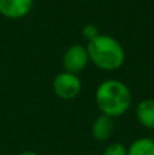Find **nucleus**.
Returning a JSON list of instances; mask_svg holds the SVG:
<instances>
[{
  "label": "nucleus",
  "instance_id": "f257e3e1",
  "mask_svg": "<svg viewBox=\"0 0 154 155\" xmlns=\"http://www.w3.org/2000/svg\"><path fill=\"white\" fill-rule=\"evenodd\" d=\"M95 105L101 114L112 118L120 117L130 110L132 105V94L126 83L117 79L101 82L95 88Z\"/></svg>",
  "mask_w": 154,
  "mask_h": 155
},
{
  "label": "nucleus",
  "instance_id": "f03ea898",
  "mask_svg": "<svg viewBox=\"0 0 154 155\" xmlns=\"http://www.w3.org/2000/svg\"><path fill=\"white\" fill-rule=\"evenodd\" d=\"M89 59L97 68L113 72L123 67L126 61V51L115 37L100 34L86 45Z\"/></svg>",
  "mask_w": 154,
  "mask_h": 155
},
{
  "label": "nucleus",
  "instance_id": "7ed1b4c3",
  "mask_svg": "<svg viewBox=\"0 0 154 155\" xmlns=\"http://www.w3.org/2000/svg\"><path fill=\"white\" fill-rule=\"evenodd\" d=\"M52 90L57 98L63 101H72L81 94L82 82L76 74L63 71L53 78Z\"/></svg>",
  "mask_w": 154,
  "mask_h": 155
},
{
  "label": "nucleus",
  "instance_id": "20e7f679",
  "mask_svg": "<svg viewBox=\"0 0 154 155\" xmlns=\"http://www.w3.org/2000/svg\"><path fill=\"white\" fill-rule=\"evenodd\" d=\"M62 63H63L64 71L78 75L90 63L87 48L83 45H79V44L71 45L70 48L64 52V54H63Z\"/></svg>",
  "mask_w": 154,
  "mask_h": 155
},
{
  "label": "nucleus",
  "instance_id": "39448f33",
  "mask_svg": "<svg viewBox=\"0 0 154 155\" xmlns=\"http://www.w3.org/2000/svg\"><path fill=\"white\" fill-rule=\"evenodd\" d=\"M34 0H0V15L7 19H21L29 15Z\"/></svg>",
  "mask_w": 154,
  "mask_h": 155
},
{
  "label": "nucleus",
  "instance_id": "423d86ee",
  "mask_svg": "<svg viewBox=\"0 0 154 155\" xmlns=\"http://www.w3.org/2000/svg\"><path fill=\"white\" fill-rule=\"evenodd\" d=\"M115 131V121L112 117L100 114L92 125V136L97 142H106L111 139Z\"/></svg>",
  "mask_w": 154,
  "mask_h": 155
},
{
  "label": "nucleus",
  "instance_id": "0eeeda50",
  "mask_svg": "<svg viewBox=\"0 0 154 155\" xmlns=\"http://www.w3.org/2000/svg\"><path fill=\"white\" fill-rule=\"evenodd\" d=\"M135 117L143 128L154 131V98L142 99L136 105Z\"/></svg>",
  "mask_w": 154,
  "mask_h": 155
},
{
  "label": "nucleus",
  "instance_id": "6e6552de",
  "mask_svg": "<svg viewBox=\"0 0 154 155\" xmlns=\"http://www.w3.org/2000/svg\"><path fill=\"white\" fill-rule=\"evenodd\" d=\"M127 155H154L153 137H139L127 147Z\"/></svg>",
  "mask_w": 154,
  "mask_h": 155
},
{
  "label": "nucleus",
  "instance_id": "1a4fd4ad",
  "mask_svg": "<svg viewBox=\"0 0 154 155\" xmlns=\"http://www.w3.org/2000/svg\"><path fill=\"white\" fill-rule=\"evenodd\" d=\"M101 33H100V29H98L95 25L93 23H87L83 26V29H82V37L86 40V42H90V41H93L95 37H98Z\"/></svg>",
  "mask_w": 154,
  "mask_h": 155
},
{
  "label": "nucleus",
  "instance_id": "9d476101",
  "mask_svg": "<svg viewBox=\"0 0 154 155\" xmlns=\"http://www.w3.org/2000/svg\"><path fill=\"white\" fill-rule=\"evenodd\" d=\"M102 155H127V147L122 143H111L102 151Z\"/></svg>",
  "mask_w": 154,
  "mask_h": 155
},
{
  "label": "nucleus",
  "instance_id": "9b49d317",
  "mask_svg": "<svg viewBox=\"0 0 154 155\" xmlns=\"http://www.w3.org/2000/svg\"><path fill=\"white\" fill-rule=\"evenodd\" d=\"M16 155H40V154L34 153V151H22V153L16 154Z\"/></svg>",
  "mask_w": 154,
  "mask_h": 155
}]
</instances>
